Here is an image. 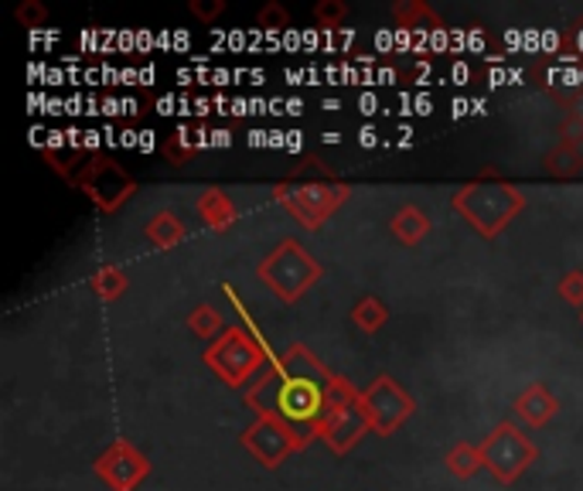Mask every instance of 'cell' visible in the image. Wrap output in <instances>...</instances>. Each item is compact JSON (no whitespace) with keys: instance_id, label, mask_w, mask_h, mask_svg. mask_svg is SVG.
<instances>
[{"instance_id":"obj_3","label":"cell","mask_w":583,"mask_h":491,"mask_svg":"<svg viewBox=\"0 0 583 491\" xmlns=\"http://www.w3.org/2000/svg\"><path fill=\"white\" fill-rule=\"evenodd\" d=\"M454 212H460L465 219L488 239H495L515 215L526 205V195H522L515 184L502 181V178H478L471 184H465L460 192H454L450 198Z\"/></svg>"},{"instance_id":"obj_2","label":"cell","mask_w":583,"mask_h":491,"mask_svg":"<svg viewBox=\"0 0 583 491\" xmlns=\"http://www.w3.org/2000/svg\"><path fill=\"white\" fill-rule=\"evenodd\" d=\"M226 297L232 300V307L242 315L245 328H226V334H219V342H212L205 349V365L212 368L215 376H219L226 386H242V382H250L256 379L263 368L270 365V345H266V338L260 334V328L253 324V318L245 315V307L242 300L236 297V290L226 284L222 287Z\"/></svg>"},{"instance_id":"obj_14","label":"cell","mask_w":583,"mask_h":491,"mask_svg":"<svg viewBox=\"0 0 583 491\" xmlns=\"http://www.w3.org/2000/svg\"><path fill=\"white\" fill-rule=\"evenodd\" d=\"M399 27H410V31H434V35H441L444 31V21L430 11L426 4H420V0H403V4L392 8Z\"/></svg>"},{"instance_id":"obj_18","label":"cell","mask_w":583,"mask_h":491,"mask_svg":"<svg viewBox=\"0 0 583 491\" xmlns=\"http://www.w3.org/2000/svg\"><path fill=\"white\" fill-rule=\"evenodd\" d=\"M147 239L158 246V250H171V246H178L184 239V226L174 212H158L147 222Z\"/></svg>"},{"instance_id":"obj_21","label":"cell","mask_w":583,"mask_h":491,"mask_svg":"<svg viewBox=\"0 0 583 491\" xmlns=\"http://www.w3.org/2000/svg\"><path fill=\"white\" fill-rule=\"evenodd\" d=\"M188 328H192L198 338L226 334V331H222V318H219V311H215V307H208V304H198L195 311L188 315Z\"/></svg>"},{"instance_id":"obj_10","label":"cell","mask_w":583,"mask_h":491,"mask_svg":"<svg viewBox=\"0 0 583 491\" xmlns=\"http://www.w3.org/2000/svg\"><path fill=\"white\" fill-rule=\"evenodd\" d=\"M96 475H100L113 491H134V488L150 475V460H147L130 441H116V444L96 460Z\"/></svg>"},{"instance_id":"obj_11","label":"cell","mask_w":583,"mask_h":491,"mask_svg":"<svg viewBox=\"0 0 583 491\" xmlns=\"http://www.w3.org/2000/svg\"><path fill=\"white\" fill-rule=\"evenodd\" d=\"M368 416L362 413V407L355 403V407H348V410H342V413H334L324 426H321V441L334 450V454H348L365 434H368Z\"/></svg>"},{"instance_id":"obj_1","label":"cell","mask_w":583,"mask_h":491,"mask_svg":"<svg viewBox=\"0 0 583 491\" xmlns=\"http://www.w3.org/2000/svg\"><path fill=\"white\" fill-rule=\"evenodd\" d=\"M245 403L256 410V416H276L304 437H318L334 413L358 403V392L348 379L328 373V365H321L311 349L290 345L287 355H273L245 389Z\"/></svg>"},{"instance_id":"obj_23","label":"cell","mask_w":583,"mask_h":491,"mask_svg":"<svg viewBox=\"0 0 583 491\" xmlns=\"http://www.w3.org/2000/svg\"><path fill=\"white\" fill-rule=\"evenodd\" d=\"M560 297L573 307H583V270H570L560 281Z\"/></svg>"},{"instance_id":"obj_26","label":"cell","mask_w":583,"mask_h":491,"mask_svg":"<svg viewBox=\"0 0 583 491\" xmlns=\"http://www.w3.org/2000/svg\"><path fill=\"white\" fill-rule=\"evenodd\" d=\"M226 11L222 0H192V14L202 18V21H212V18H219Z\"/></svg>"},{"instance_id":"obj_25","label":"cell","mask_w":583,"mask_h":491,"mask_svg":"<svg viewBox=\"0 0 583 491\" xmlns=\"http://www.w3.org/2000/svg\"><path fill=\"white\" fill-rule=\"evenodd\" d=\"M45 14H48V11H45L42 4H35V0H27V4L18 8V21L27 24V27H38V24L45 21Z\"/></svg>"},{"instance_id":"obj_4","label":"cell","mask_w":583,"mask_h":491,"mask_svg":"<svg viewBox=\"0 0 583 491\" xmlns=\"http://www.w3.org/2000/svg\"><path fill=\"white\" fill-rule=\"evenodd\" d=\"M321 276V266L318 260L304 250L297 239H284L276 250L260 263V281L281 297L284 304H294L300 300L307 290L318 284Z\"/></svg>"},{"instance_id":"obj_8","label":"cell","mask_w":583,"mask_h":491,"mask_svg":"<svg viewBox=\"0 0 583 491\" xmlns=\"http://www.w3.org/2000/svg\"><path fill=\"white\" fill-rule=\"evenodd\" d=\"M307 441L300 430H294L290 423L276 420V416H256V423L250 430H242V447L250 450L263 468H276L287 454L307 447Z\"/></svg>"},{"instance_id":"obj_20","label":"cell","mask_w":583,"mask_h":491,"mask_svg":"<svg viewBox=\"0 0 583 491\" xmlns=\"http://www.w3.org/2000/svg\"><path fill=\"white\" fill-rule=\"evenodd\" d=\"M89 287L96 290L103 300H116L123 290H127V276H123L119 270H113V266H106V270H100V273H92Z\"/></svg>"},{"instance_id":"obj_27","label":"cell","mask_w":583,"mask_h":491,"mask_svg":"<svg viewBox=\"0 0 583 491\" xmlns=\"http://www.w3.org/2000/svg\"><path fill=\"white\" fill-rule=\"evenodd\" d=\"M376 140H379L376 127H365V130L358 134V144H362V147H376Z\"/></svg>"},{"instance_id":"obj_9","label":"cell","mask_w":583,"mask_h":491,"mask_svg":"<svg viewBox=\"0 0 583 491\" xmlns=\"http://www.w3.org/2000/svg\"><path fill=\"white\" fill-rule=\"evenodd\" d=\"M76 184L96 202L100 208L113 212L127 202V195L134 192V178L123 171L113 161H89L76 171Z\"/></svg>"},{"instance_id":"obj_15","label":"cell","mask_w":583,"mask_h":491,"mask_svg":"<svg viewBox=\"0 0 583 491\" xmlns=\"http://www.w3.org/2000/svg\"><path fill=\"white\" fill-rule=\"evenodd\" d=\"M198 215H202V219H205L212 229L226 232V229L236 222V205L229 202L226 192H205V195L198 198Z\"/></svg>"},{"instance_id":"obj_28","label":"cell","mask_w":583,"mask_h":491,"mask_svg":"<svg viewBox=\"0 0 583 491\" xmlns=\"http://www.w3.org/2000/svg\"><path fill=\"white\" fill-rule=\"evenodd\" d=\"M212 144H215V147H219V144L229 147V130H215V134H212Z\"/></svg>"},{"instance_id":"obj_19","label":"cell","mask_w":583,"mask_h":491,"mask_svg":"<svg viewBox=\"0 0 583 491\" xmlns=\"http://www.w3.org/2000/svg\"><path fill=\"white\" fill-rule=\"evenodd\" d=\"M386 318H389V311H386V304H382L379 297H365V300H358V304L352 307V321H355V328H362L365 334L379 331V328L386 324Z\"/></svg>"},{"instance_id":"obj_22","label":"cell","mask_w":583,"mask_h":491,"mask_svg":"<svg viewBox=\"0 0 583 491\" xmlns=\"http://www.w3.org/2000/svg\"><path fill=\"white\" fill-rule=\"evenodd\" d=\"M345 14H348V8L342 4V0H321V4L315 8V18H318V24H321L324 31H331V27L342 24Z\"/></svg>"},{"instance_id":"obj_12","label":"cell","mask_w":583,"mask_h":491,"mask_svg":"<svg viewBox=\"0 0 583 491\" xmlns=\"http://www.w3.org/2000/svg\"><path fill=\"white\" fill-rule=\"evenodd\" d=\"M515 410H518V416L526 420L529 426H546L552 416L560 413V399L552 396L542 382H533L526 392L515 399Z\"/></svg>"},{"instance_id":"obj_24","label":"cell","mask_w":583,"mask_h":491,"mask_svg":"<svg viewBox=\"0 0 583 491\" xmlns=\"http://www.w3.org/2000/svg\"><path fill=\"white\" fill-rule=\"evenodd\" d=\"M290 24V14H287V8H281V4H266L263 11H260V27L263 31H284Z\"/></svg>"},{"instance_id":"obj_16","label":"cell","mask_w":583,"mask_h":491,"mask_svg":"<svg viewBox=\"0 0 583 491\" xmlns=\"http://www.w3.org/2000/svg\"><path fill=\"white\" fill-rule=\"evenodd\" d=\"M426 232H430V219H426V212H423V208L407 205V208H399V212H396V219H392V236H396L399 242L416 246Z\"/></svg>"},{"instance_id":"obj_7","label":"cell","mask_w":583,"mask_h":491,"mask_svg":"<svg viewBox=\"0 0 583 491\" xmlns=\"http://www.w3.org/2000/svg\"><path fill=\"white\" fill-rule=\"evenodd\" d=\"M358 407L368 416V426L376 430L379 437L396 434L399 426L410 420V413L416 410V403L410 399V392H403L392 376H379L368 389L358 392Z\"/></svg>"},{"instance_id":"obj_6","label":"cell","mask_w":583,"mask_h":491,"mask_svg":"<svg viewBox=\"0 0 583 491\" xmlns=\"http://www.w3.org/2000/svg\"><path fill=\"white\" fill-rule=\"evenodd\" d=\"M481 457H484V468L495 475L502 484H512V481H518L522 475H526L529 465L536 460V444L522 434L515 423H499L481 441Z\"/></svg>"},{"instance_id":"obj_5","label":"cell","mask_w":583,"mask_h":491,"mask_svg":"<svg viewBox=\"0 0 583 491\" xmlns=\"http://www.w3.org/2000/svg\"><path fill=\"white\" fill-rule=\"evenodd\" d=\"M345 195H348V184L328 181V174L315 181H300V184L284 181L281 189H276V202H284L307 229H318L328 215L345 202Z\"/></svg>"},{"instance_id":"obj_13","label":"cell","mask_w":583,"mask_h":491,"mask_svg":"<svg viewBox=\"0 0 583 491\" xmlns=\"http://www.w3.org/2000/svg\"><path fill=\"white\" fill-rule=\"evenodd\" d=\"M542 168H546V174H552V178H576V174H583V150H580L573 140L563 137V140L542 158Z\"/></svg>"},{"instance_id":"obj_17","label":"cell","mask_w":583,"mask_h":491,"mask_svg":"<svg viewBox=\"0 0 583 491\" xmlns=\"http://www.w3.org/2000/svg\"><path fill=\"white\" fill-rule=\"evenodd\" d=\"M447 471L454 475V478H460V481H468V478H475L481 468H484V457H481V444H454L450 450H447Z\"/></svg>"}]
</instances>
